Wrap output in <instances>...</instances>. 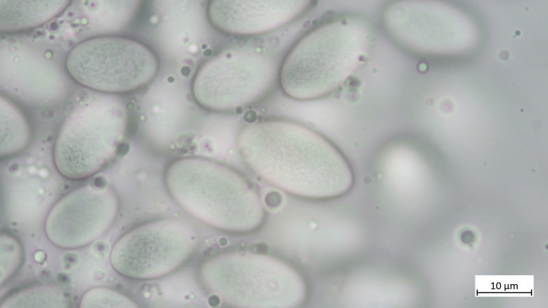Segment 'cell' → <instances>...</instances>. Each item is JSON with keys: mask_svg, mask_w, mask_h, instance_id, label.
<instances>
[{"mask_svg": "<svg viewBox=\"0 0 548 308\" xmlns=\"http://www.w3.org/2000/svg\"><path fill=\"white\" fill-rule=\"evenodd\" d=\"M86 23L98 36L115 35L136 19L142 1H89L81 3Z\"/></svg>", "mask_w": 548, "mask_h": 308, "instance_id": "4fadbf2b", "label": "cell"}, {"mask_svg": "<svg viewBox=\"0 0 548 308\" xmlns=\"http://www.w3.org/2000/svg\"><path fill=\"white\" fill-rule=\"evenodd\" d=\"M21 242L14 234L2 231L0 235V283L7 284L18 273L24 261Z\"/></svg>", "mask_w": 548, "mask_h": 308, "instance_id": "2e32d148", "label": "cell"}, {"mask_svg": "<svg viewBox=\"0 0 548 308\" xmlns=\"http://www.w3.org/2000/svg\"><path fill=\"white\" fill-rule=\"evenodd\" d=\"M374 31L365 18L342 16L310 29L282 60L279 84L290 98L318 99L341 87L371 50Z\"/></svg>", "mask_w": 548, "mask_h": 308, "instance_id": "3957f363", "label": "cell"}, {"mask_svg": "<svg viewBox=\"0 0 548 308\" xmlns=\"http://www.w3.org/2000/svg\"><path fill=\"white\" fill-rule=\"evenodd\" d=\"M1 86L6 92L33 103L43 105L54 100L62 89L64 73L57 62L34 50L20 51V46L1 44Z\"/></svg>", "mask_w": 548, "mask_h": 308, "instance_id": "8fae6325", "label": "cell"}, {"mask_svg": "<svg viewBox=\"0 0 548 308\" xmlns=\"http://www.w3.org/2000/svg\"><path fill=\"white\" fill-rule=\"evenodd\" d=\"M206 294L232 307H298L307 301V282L285 259L265 252L234 248L206 257L198 266Z\"/></svg>", "mask_w": 548, "mask_h": 308, "instance_id": "277c9868", "label": "cell"}, {"mask_svg": "<svg viewBox=\"0 0 548 308\" xmlns=\"http://www.w3.org/2000/svg\"><path fill=\"white\" fill-rule=\"evenodd\" d=\"M164 182L180 209L218 231L247 235L266 221V210L256 186L221 162L201 156L176 158L165 168Z\"/></svg>", "mask_w": 548, "mask_h": 308, "instance_id": "7a4b0ae2", "label": "cell"}, {"mask_svg": "<svg viewBox=\"0 0 548 308\" xmlns=\"http://www.w3.org/2000/svg\"><path fill=\"white\" fill-rule=\"evenodd\" d=\"M310 1H211L206 14L219 31L237 37H255L275 31L306 14Z\"/></svg>", "mask_w": 548, "mask_h": 308, "instance_id": "30bf717a", "label": "cell"}, {"mask_svg": "<svg viewBox=\"0 0 548 308\" xmlns=\"http://www.w3.org/2000/svg\"><path fill=\"white\" fill-rule=\"evenodd\" d=\"M70 1H0V31L11 34L43 25L60 16Z\"/></svg>", "mask_w": 548, "mask_h": 308, "instance_id": "7c38bea8", "label": "cell"}, {"mask_svg": "<svg viewBox=\"0 0 548 308\" xmlns=\"http://www.w3.org/2000/svg\"><path fill=\"white\" fill-rule=\"evenodd\" d=\"M79 307H138L139 305L125 293L105 286L88 289L82 296Z\"/></svg>", "mask_w": 548, "mask_h": 308, "instance_id": "e0dca14e", "label": "cell"}, {"mask_svg": "<svg viewBox=\"0 0 548 308\" xmlns=\"http://www.w3.org/2000/svg\"><path fill=\"white\" fill-rule=\"evenodd\" d=\"M1 159H8L23 151L30 144L33 131L24 112L10 97L0 98Z\"/></svg>", "mask_w": 548, "mask_h": 308, "instance_id": "5bb4252c", "label": "cell"}, {"mask_svg": "<svg viewBox=\"0 0 548 308\" xmlns=\"http://www.w3.org/2000/svg\"><path fill=\"white\" fill-rule=\"evenodd\" d=\"M119 209V196L111 186L103 182L83 184L53 205L45 219V235L58 248H84L110 229Z\"/></svg>", "mask_w": 548, "mask_h": 308, "instance_id": "9c48e42d", "label": "cell"}, {"mask_svg": "<svg viewBox=\"0 0 548 308\" xmlns=\"http://www.w3.org/2000/svg\"><path fill=\"white\" fill-rule=\"evenodd\" d=\"M128 129V110L119 95L88 94L65 116L55 136L56 170L73 181L105 170L121 155Z\"/></svg>", "mask_w": 548, "mask_h": 308, "instance_id": "5b68a950", "label": "cell"}, {"mask_svg": "<svg viewBox=\"0 0 548 308\" xmlns=\"http://www.w3.org/2000/svg\"><path fill=\"white\" fill-rule=\"evenodd\" d=\"M64 66L69 77L81 86L119 95L151 84L159 72L160 62L144 42L115 34L93 36L77 43L68 53Z\"/></svg>", "mask_w": 548, "mask_h": 308, "instance_id": "52a82bcc", "label": "cell"}, {"mask_svg": "<svg viewBox=\"0 0 548 308\" xmlns=\"http://www.w3.org/2000/svg\"><path fill=\"white\" fill-rule=\"evenodd\" d=\"M200 244L188 221L162 217L140 223L121 235L110 251L112 268L135 281L161 279L178 270L197 253Z\"/></svg>", "mask_w": 548, "mask_h": 308, "instance_id": "ba28073f", "label": "cell"}, {"mask_svg": "<svg viewBox=\"0 0 548 308\" xmlns=\"http://www.w3.org/2000/svg\"><path fill=\"white\" fill-rule=\"evenodd\" d=\"M236 146L253 173L299 198H339L354 185L353 168L339 149L295 121L266 118L247 124L238 133Z\"/></svg>", "mask_w": 548, "mask_h": 308, "instance_id": "6da1fadb", "label": "cell"}, {"mask_svg": "<svg viewBox=\"0 0 548 308\" xmlns=\"http://www.w3.org/2000/svg\"><path fill=\"white\" fill-rule=\"evenodd\" d=\"M284 56L260 40L229 45L207 59L195 71L191 93L209 112L236 113L266 99L279 84Z\"/></svg>", "mask_w": 548, "mask_h": 308, "instance_id": "8992f818", "label": "cell"}, {"mask_svg": "<svg viewBox=\"0 0 548 308\" xmlns=\"http://www.w3.org/2000/svg\"><path fill=\"white\" fill-rule=\"evenodd\" d=\"M70 292L51 282H35L17 287L1 299L0 307H71Z\"/></svg>", "mask_w": 548, "mask_h": 308, "instance_id": "9a60e30c", "label": "cell"}]
</instances>
